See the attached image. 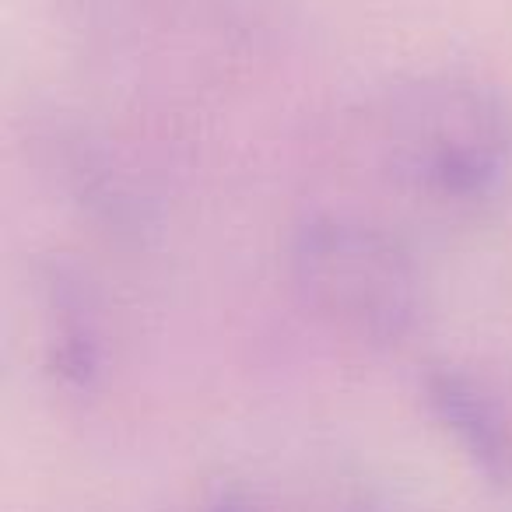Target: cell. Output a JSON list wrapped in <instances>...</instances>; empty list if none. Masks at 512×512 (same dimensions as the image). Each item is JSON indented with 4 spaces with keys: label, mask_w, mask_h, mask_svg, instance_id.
I'll list each match as a JSON object with an SVG mask.
<instances>
[]
</instances>
